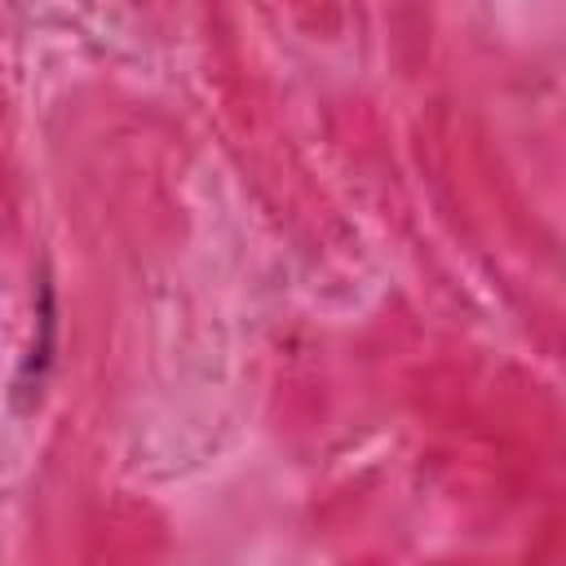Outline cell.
<instances>
[{
    "label": "cell",
    "mask_w": 566,
    "mask_h": 566,
    "mask_svg": "<svg viewBox=\"0 0 566 566\" xmlns=\"http://www.w3.org/2000/svg\"><path fill=\"white\" fill-rule=\"evenodd\" d=\"M53 292L49 283H40V305H35V340H31V354L22 358V371H18V402H27L31 394H40L44 376H49V363H53Z\"/></svg>",
    "instance_id": "cell-1"
}]
</instances>
